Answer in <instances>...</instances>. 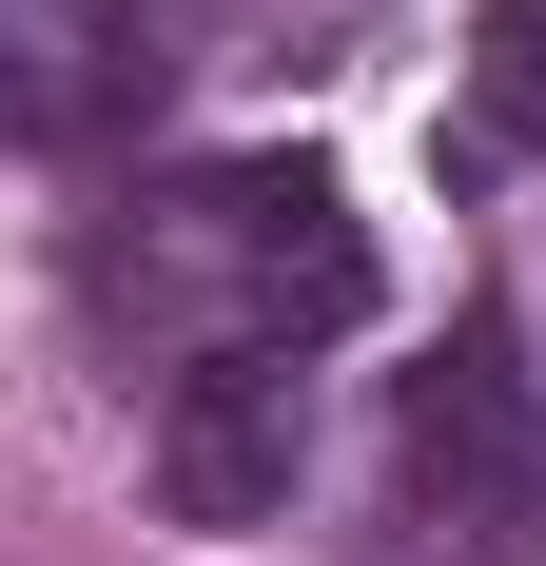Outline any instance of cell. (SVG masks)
Segmentation results:
<instances>
[{
  "instance_id": "obj_1",
  "label": "cell",
  "mask_w": 546,
  "mask_h": 566,
  "mask_svg": "<svg viewBox=\"0 0 546 566\" xmlns=\"http://www.w3.org/2000/svg\"><path fill=\"white\" fill-rule=\"evenodd\" d=\"M78 293H98L117 371L176 391V371H234V352H293V371H313L332 333L390 313V254H371V216H351L332 157L254 137V157H157V176L98 216Z\"/></svg>"
},
{
  "instance_id": "obj_2",
  "label": "cell",
  "mask_w": 546,
  "mask_h": 566,
  "mask_svg": "<svg viewBox=\"0 0 546 566\" xmlns=\"http://www.w3.org/2000/svg\"><path fill=\"white\" fill-rule=\"evenodd\" d=\"M390 509L430 566H527L546 547V391L507 333H449L410 391H390Z\"/></svg>"
},
{
  "instance_id": "obj_3",
  "label": "cell",
  "mask_w": 546,
  "mask_h": 566,
  "mask_svg": "<svg viewBox=\"0 0 546 566\" xmlns=\"http://www.w3.org/2000/svg\"><path fill=\"white\" fill-rule=\"evenodd\" d=\"M313 469V371L293 352H234V371H176L157 391V509L176 527H273Z\"/></svg>"
},
{
  "instance_id": "obj_4",
  "label": "cell",
  "mask_w": 546,
  "mask_h": 566,
  "mask_svg": "<svg viewBox=\"0 0 546 566\" xmlns=\"http://www.w3.org/2000/svg\"><path fill=\"white\" fill-rule=\"evenodd\" d=\"M117 117H137L117 0H0V157H98Z\"/></svg>"
},
{
  "instance_id": "obj_5",
  "label": "cell",
  "mask_w": 546,
  "mask_h": 566,
  "mask_svg": "<svg viewBox=\"0 0 546 566\" xmlns=\"http://www.w3.org/2000/svg\"><path fill=\"white\" fill-rule=\"evenodd\" d=\"M371 0H117L137 98H234V78H313Z\"/></svg>"
},
{
  "instance_id": "obj_6",
  "label": "cell",
  "mask_w": 546,
  "mask_h": 566,
  "mask_svg": "<svg viewBox=\"0 0 546 566\" xmlns=\"http://www.w3.org/2000/svg\"><path fill=\"white\" fill-rule=\"evenodd\" d=\"M449 157H469V176H527V157H546V0H489V20H469Z\"/></svg>"
}]
</instances>
